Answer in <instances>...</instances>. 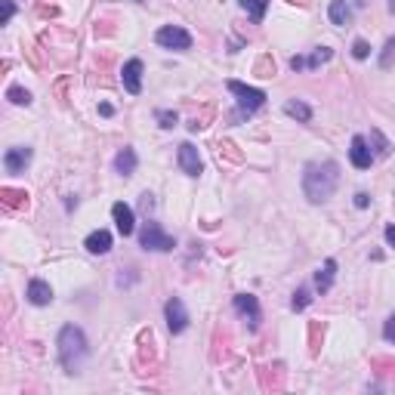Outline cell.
<instances>
[{
    "label": "cell",
    "mask_w": 395,
    "mask_h": 395,
    "mask_svg": "<svg viewBox=\"0 0 395 395\" xmlns=\"http://www.w3.org/2000/svg\"><path fill=\"white\" fill-rule=\"evenodd\" d=\"M340 185V164L337 161H312L303 170V195L312 204H324Z\"/></svg>",
    "instance_id": "1"
},
{
    "label": "cell",
    "mask_w": 395,
    "mask_h": 395,
    "mask_svg": "<svg viewBox=\"0 0 395 395\" xmlns=\"http://www.w3.org/2000/svg\"><path fill=\"white\" fill-rule=\"evenodd\" d=\"M59 361L68 374H78L81 364L87 361V337L81 327L65 324L59 331Z\"/></svg>",
    "instance_id": "2"
},
{
    "label": "cell",
    "mask_w": 395,
    "mask_h": 395,
    "mask_svg": "<svg viewBox=\"0 0 395 395\" xmlns=\"http://www.w3.org/2000/svg\"><path fill=\"white\" fill-rule=\"evenodd\" d=\"M229 93L235 96V102H238L241 118H244V115L250 118L257 108L266 106V93L257 90V87H247V83H241V81H229Z\"/></svg>",
    "instance_id": "3"
},
{
    "label": "cell",
    "mask_w": 395,
    "mask_h": 395,
    "mask_svg": "<svg viewBox=\"0 0 395 395\" xmlns=\"http://www.w3.org/2000/svg\"><path fill=\"white\" fill-rule=\"evenodd\" d=\"M139 244H143V250H155V253H167V250L176 247V241L158 222H145L143 225V232H139Z\"/></svg>",
    "instance_id": "4"
},
{
    "label": "cell",
    "mask_w": 395,
    "mask_h": 395,
    "mask_svg": "<svg viewBox=\"0 0 395 395\" xmlns=\"http://www.w3.org/2000/svg\"><path fill=\"white\" fill-rule=\"evenodd\" d=\"M155 43H158V46H164V50H176V53H183V50H189V46H192V34L185 31L183 25H164V28H158Z\"/></svg>",
    "instance_id": "5"
},
{
    "label": "cell",
    "mask_w": 395,
    "mask_h": 395,
    "mask_svg": "<svg viewBox=\"0 0 395 395\" xmlns=\"http://www.w3.org/2000/svg\"><path fill=\"white\" fill-rule=\"evenodd\" d=\"M164 315H167V327H170V334H183L185 327H189V312H185V306H183L180 297L167 299Z\"/></svg>",
    "instance_id": "6"
},
{
    "label": "cell",
    "mask_w": 395,
    "mask_h": 395,
    "mask_svg": "<svg viewBox=\"0 0 395 395\" xmlns=\"http://www.w3.org/2000/svg\"><path fill=\"white\" fill-rule=\"evenodd\" d=\"M120 83L130 96H139L143 93V62L139 59H130L124 68H120Z\"/></svg>",
    "instance_id": "7"
},
{
    "label": "cell",
    "mask_w": 395,
    "mask_h": 395,
    "mask_svg": "<svg viewBox=\"0 0 395 395\" xmlns=\"http://www.w3.org/2000/svg\"><path fill=\"white\" fill-rule=\"evenodd\" d=\"M176 158H180V167H183L185 176H201L204 164H201V158H198V148L192 143H183L180 152H176Z\"/></svg>",
    "instance_id": "8"
},
{
    "label": "cell",
    "mask_w": 395,
    "mask_h": 395,
    "mask_svg": "<svg viewBox=\"0 0 395 395\" xmlns=\"http://www.w3.org/2000/svg\"><path fill=\"white\" fill-rule=\"evenodd\" d=\"M31 164V148H22V145H16V148H6V155H4V167H6V173H25V167Z\"/></svg>",
    "instance_id": "9"
},
{
    "label": "cell",
    "mask_w": 395,
    "mask_h": 395,
    "mask_svg": "<svg viewBox=\"0 0 395 395\" xmlns=\"http://www.w3.org/2000/svg\"><path fill=\"white\" fill-rule=\"evenodd\" d=\"M111 216H115V225H118V232L124 235H133L136 229V216H133V207L124 204V201H118V204H111Z\"/></svg>",
    "instance_id": "10"
},
{
    "label": "cell",
    "mask_w": 395,
    "mask_h": 395,
    "mask_svg": "<svg viewBox=\"0 0 395 395\" xmlns=\"http://www.w3.org/2000/svg\"><path fill=\"white\" fill-rule=\"evenodd\" d=\"M349 161L359 167V170H368L374 164V152L368 148V139L364 136H352V145H349Z\"/></svg>",
    "instance_id": "11"
},
{
    "label": "cell",
    "mask_w": 395,
    "mask_h": 395,
    "mask_svg": "<svg viewBox=\"0 0 395 395\" xmlns=\"http://www.w3.org/2000/svg\"><path fill=\"white\" fill-rule=\"evenodd\" d=\"M235 309H238V315H241V318H247L250 327H257V324H260V303H257V297H250V294H238V297H235Z\"/></svg>",
    "instance_id": "12"
},
{
    "label": "cell",
    "mask_w": 395,
    "mask_h": 395,
    "mask_svg": "<svg viewBox=\"0 0 395 395\" xmlns=\"http://www.w3.org/2000/svg\"><path fill=\"white\" fill-rule=\"evenodd\" d=\"M28 303L31 306H50L53 303V287L46 284V281L34 278L31 284H28Z\"/></svg>",
    "instance_id": "13"
},
{
    "label": "cell",
    "mask_w": 395,
    "mask_h": 395,
    "mask_svg": "<svg viewBox=\"0 0 395 395\" xmlns=\"http://www.w3.org/2000/svg\"><path fill=\"white\" fill-rule=\"evenodd\" d=\"M83 247H87L90 253H96V257L108 253V250H111V232H106V229L90 232V235H87V241H83Z\"/></svg>",
    "instance_id": "14"
},
{
    "label": "cell",
    "mask_w": 395,
    "mask_h": 395,
    "mask_svg": "<svg viewBox=\"0 0 395 395\" xmlns=\"http://www.w3.org/2000/svg\"><path fill=\"white\" fill-rule=\"evenodd\" d=\"M334 275H337V260H324V266L315 272V287L318 294H327L334 287Z\"/></svg>",
    "instance_id": "15"
},
{
    "label": "cell",
    "mask_w": 395,
    "mask_h": 395,
    "mask_svg": "<svg viewBox=\"0 0 395 395\" xmlns=\"http://www.w3.org/2000/svg\"><path fill=\"white\" fill-rule=\"evenodd\" d=\"M327 16H331L334 25H349L352 22V6L346 4V0H331V6H327Z\"/></svg>",
    "instance_id": "16"
},
{
    "label": "cell",
    "mask_w": 395,
    "mask_h": 395,
    "mask_svg": "<svg viewBox=\"0 0 395 395\" xmlns=\"http://www.w3.org/2000/svg\"><path fill=\"white\" fill-rule=\"evenodd\" d=\"M115 170L120 176H133V170H136V152L133 148H120V152L115 155Z\"/></svg>",
    "instance_id": "17"
},
{
    "label": "cell",
    "mask_w": 395,
    "mask_h": 395,
    "mask_svg": "<svg viewBox=\"0 0 395 395\" xmlns=\"http://www.w3.org/2000/svg\"><path fill=\"white\" fill-rule=\"evenodd\" d=\"M238 4H241V9H244V13H247L257 25L262 22V19H266V6H269V0H238Z\"/></svg>",
    "instance_id": "18"
},
{
    "label": "cell",
    "mask_w": 395,
    "mask_h": 395,
    "mask_svg": "<svg viewBox=\"0 0 395 395\" xmlns=\"http://www.w3.org/2000/svg\"><path fill=\"white\" fill-rule=\"evenodd\" d=\"M284 111H287L290 118L303 120V124H309V120H312V108H309L306 102H297V99H290V102H284Z\"/></svg>",
    "instance_id": "19"
},
{
    "label": "cell",
    "mask_w": 395,
    "mask_h": 395,
    "mask_svg": "<svg viewBox=\"0 0 395 395\" xmlns=\"http://www.w3.org/2000/svg\"><path fill=\"white\" fill-rule=\"evenodd\" d=\"M331 50H327V46H318V50L312 53V56H309V59H306V68H318V65H322V62H331Z\"/></svg>",
    "instance_id": "20"
},
{
    "label": "cell",
    "mask_w": 395,
    "mask_h": 395,
    "mask_svg": "<svg viewBox=\"0 0 395 395\" xmlns=\"http://www.w3.org/2000/svg\"><path fill=\"white\" fill-rule=\"evenodd\" d=\"M6 99L13 102V106H28V102H31V93L22 90V87H9L6 90Z\"/></svg>",
    "instance_id": "21"
},
{
    "label": "cell",
    "mask_w": 395,
    "mask_h": 395,
    "mask_svg": "<svg viewBox=\"0 0 395 395\" xmlns=\"http://www.w3.org/2000/svg\"><path fill=\"white\" fill-rule=\"evenodd\" d=\"M392 62H395V37H389L386 41V46H383V56H380V68L386 71V68H392Z\"/></svg>",
    "instance_id": "22"
},
{
    "label": "cell",
    "mask_w": 395,
    "mask_h": 395,
    "mask_svg": "<svg viewBox=\"0 0 395 395\" xmlns=\"http://www.w3.org/2000/svg\"><path fill=\"white\" fill-rule=\"evenodd\" d=\"M309 303H312V297H309V290L303 287V290H297V294H294V299H290V309H294V312H303Z\"/></svg>",
    "instance_id": "23"
},
{
    "label": "cell",
    "mask_w": 395,
    "mask_h": 395,
    "mask_svg": "<svg viewBox=\"0 0 395 395\" xmlns=\"http://www.w3.org/2000/svg\"><path fill=\"white\" fill-rule=\"evenodd\" d=\"M352 56H355V59H368V56H371L368 41H355L352 43Z\"/></svg>",
    "instance_id": "24"
},
{
    "label": "cell",
    "mask_w": 395,
    "mask_h": 395,
    "mask_svg": "<svg viewBox=\"0 0 395 395\" xmlns=\"http://www.w3.org/2000/svg\"><path fill=\"white\" fill-rule=\"evenodd\" d=\"M158 120H161L164 130H170V127H176V111H158Z\"/></svg>",
    "instance_id": "25"
},
{
    "label": "cell",
    "mask_w": 395,
    "mask_h": 395,
    "mask_svg": "<svg viewBox=\"0 0 395 395\" xmlns=\"http://www.w3.org/2000/svg\"><path fill=\"white\" fill-rule=\"evenodd\" d=\"M383 337H386V340L395 346V312L386 318V324H383Z\"/></svg>",
    "instance_id": "26"
},
{
    "label": "cell",
    "mask_w": 395,
    "mask_h": 395,
    "mask_svg": "<svg viewBox=\"0 0 395 395\" xmlns=\"http://www.w3.org/2000/svg\"><path fill=\"white\" fill-rule=\"evenodd\" d=\"M371 139H374V143L380 145V148H377V155H389V143H386V139L380 136V130H371Z\"/></svg>",
    "instance_id": "27"
},
{
    "label": "cell",
    "mask_w": 395,
    "mask_h": 395,
    "mask_svg": "<svg viewBox=\"0 0 395 395\" xmlns=\"http://www.w3.org/2000/svg\"><path fill=\"white\" fill-rule=\"evenodd\" d=\"M13 13H16L13 0H6V4H4V22H9V19H13Z\"/></svg>",
    "instance_id": "28"
},
{
    "label": "cell",
    "mask_w": 395,
    "mask_h": 395,
    "mask_svg": "<svg viewBox=\"0 0 395 395\" xmlns=\"http://www.w3.org/2000/svg\"><path fill=\"white\" fill-rule=\"evenodd\" d=\"M368 201H371V198L364 195V192H359V195H355V207H368Z\"/></svg>",
    "instance_id": "29"
},
{
    "label": "cell",
    "mask_w": 395,
    "mask_h": 395,
    "mask_svg": "<svg viewBox=\"0 0 395 395\" xmlns=\"http://www.w3.org/2000/svg\"><path fill=\"white\" fill-rule=\"evenodd\" d=\"M152 207H155V201H152V195L145 192V195H143V210L148 213V210H152Z\"/></svg>",
    "instance_id": "30"
},
{
    "label": "cell",
    "mask_w": 395,
    "mask_h": 395,
    "mask_svg": "<svg viewBox=\"0 0 395 395\" xmlns=\"http://www.w3.org/2000/svg\"><path fill=\"white\" fill-rule=\"evenodd\" d=\"M386 244H389V247H395V225H389V229H386Z\"/></svg>",
    "instance_id": "31"
},
{
    "label": "cell",
    "mask_w": 395,
    "mask_h": 395,
    "mask_svg": "<svg viewBox=\"0 0 395 395\" xmlns=\"http://www.w3.org/2000/svg\"><path fill=\"white\" fill-rule=\"evenodd\" d=\"M389 9H392V13H395V0H389Z\"/></svg>",
    "instance_id": "32"
},
{
    "label": "cell",
    "mask_w": 395,
    "mask_h": 395,
    "mask_svg": "<svg viewBox=\"0 0 395 395\" xmlns=\"http://www.w3.org/2000/svg\"><path fill=\"white\" fill-rule=\"evenodd\" d=\"M139 4H143V0H139Z\"/></svg>",
    "instance_id": "33"
}]
</instances>
